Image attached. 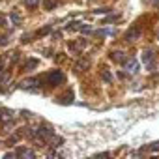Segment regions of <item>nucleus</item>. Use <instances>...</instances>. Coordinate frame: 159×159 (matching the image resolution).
Returning a JSON list of instances; mask_svg holds the SVG:
<instances>
[{
	"label": "nucleus",
	"instance_id": "obj_13",
	"mask_svg": "<svg viewBox=\"0 0 159 159\" xmlns=\"http://www.w3.org/2000/svg\"><path fill=\"white\" fill-rule=\"evenodd\" d=\"M86 66H88V60H81V62L77 64V69H79V71H83V69H84Z\"/></svg>",
	"mask_w": 159,
	"mask_h": 159
},
{
	"label": "nucleus",
	"instance_id": "obj_4",
	"mask_svg": "<svg viewBox=\"0 0 159 159\" xmlns=\"http://www.w3.org/2000/svg\"><path fill=\"white\" fill-rule=\"evenodd\" d=\"M15 153H17V155H21V157H25V159H32V157H34V152H32V150H26V148L17 150Z\"/></svg>",
	"mask_w": 159,
	"mask_h": 159
},
{
	"label": "nucleus",
	"instance_id": "obj_6",
	"mask_svg": "<svg viewBox=\"0 0 159 159\" xmlns=\"http://www.w3.org/2000/svg\"><path fill=\"white\" fill-rule=\"evenodd\" d=\"M38 83H39L38 79H30V81H25V83H23V88H32V90H36V88H38Z\"/></svg>",
	"mask_w": 159,
	"mask_h": 159
},
{
	"label": "nucleus",
	"instance_id": "obj_7",
	"mask_svg": "<svg viewBox=\"0 0 159 159\" xmlns=\"http://www.w3.org/2000/svg\"><path fill=\"white\" fill-rule=\"evenodd\" d=\"M139 36H140V30H135V28H133V30H129V32H127L125 39H127V41H133V39H137Z\"/></svg>",
	"mask_w": 159,
	"mask_h": 159
},
{
	"label": "nucleus",
	"instance_id": "obj_8",
	"mask_svg": "<svg viewBox=\"0 0 159 159\" xmlns=\"http://www.w3.org/2000/svg\"><path fill=\"white\" fill-rule=\"evenodd\" d=\"M62 142H64V139H62V137H51V146H52V148L62 146Z\"/></svg>",
	"mask_w": 159,
	"mask_h": 159
},
{
	"label": "nucleus",
	"instance_id": "obj_15",
	"mask_svg": "<svg viewBox=\"0 0 159 159\" xmlns=\"http://www.w3.org/2000/svg\"><path fill=\"white\" fill-rule=\"evenodd\" d=\"M152 150H153V152H159V142H155V144H152Z\"/></svg>",
	"mask_w": 159,
	"mask_h": 159
},
{
	"label": "nucleus",
	"instance_id": "obj_9",
	"mask_svg": "<svg viewBox=\"0 0 159 159\" xmlns=\"http://www.w3.org/2000/svg\"><path fill=\"white\" fill-rule=\"evenodd\" d=\"M112 58H114L116 62H122V64H124V62L127 60V58H125V54H124L122 51H120V52H112Z\"/></svg>",
	"mask_w": 159,
	"mask_h": 159
},
{
	"label": "nucleus",
	"instance_id": "obj_2",
	"mask_svg": "<svg viewBox=\"0 0 159 159\" xmlns=\"http://www.w3.org/2000/svg\"><path fill=\"white\" fill-rule=\"evenodd\" d=\"M124 69H125L127 73H137V71H139V62H137L135 58H127V60L124 62Z\"/></svg>",
	"mask_w": 159,
	"mask_h": 159
},
{
	"label": "nucleus",
	"instance_id": "obj_17",
	"mask_svg": "<svg viewBox=\"0 0 159 159\" xmlns=\"http://www.w3.org/2000/svg\"><path fill=\"white\" fill-rule=\"evenodd\" d=\"M0 71H2V66H0Z\"/></svg>",
	"mask_w": 159,
	"mask_h": 159
},
{
	"label": "nucleus",
	"instance_id": "obj_1",
	"mask_svg": "<svg viewBox=\"0 0 159 159\" xmlns=\"http://www.w3.org/2000/svg\"><path fill=\"white\" fill-rule=\"evenodd\" d=\"M62 81H64V75H62L60 69H54V71H51V73L47 75V83H49L51 86H56V84H60Z\"/></svg>",
	"mask_w": 159,
	"mask_h": 159
},
{
	"label": "nucleus",
	"instance_id": "obj_12",
	"mask_svg": "<svg viewBox=\"0 0 159 159\" xmlns=\"http://www.w3.org/2000/svg\"><path fill=\"white\" fill-rule=\"evenodd\" d=\"M39 4V0H25V6H28V8H36Z\"/></svg>",
	"mask_w": 159,
	"mask_h": 159
},
{
	"label": "nucleus",
	"instance_id": "obj_10",
	"mask_svg": "<svg viewBox=\"0 0 159 159\" xmlns=\"http://www.w3.org/2000/svg\"><path fill=\"white\" fill-rule=\"evenodd\" d=\"M10 19H11V21H13V23H15V25H21V21H23V19H21V15H19V13H11V15H10Z\"/></svg>",
	"mask_w": 159,
	"mask_h": 159
},
{
	"label": "nucleus",
	"instance_id": "obj_5",
	"mask_svg": "<svg viewBox=\"0 0 159 159\" xmlns=\"http://www.w3.org/2000/svg\"><path fill=\"white\" fill-rule=\"evenodd\" d=\"M144 62L148 67H153V52L152 51H144Z\"/></svg>",
	"mask_w": 159,
	"mask_h": 159
},
{
	"label": "nucleus",
	"instance_id": "obj_3",
	"mask_svg": "<svg viewBox=\"0 0 159 159\" xmlns=\"http://www.w3.org/2000/svg\"><path fill=\"white\" fill-rule=\"evenodd\" d=\"M51 137H52V129L49 125H41L36 131V139H51Z\"/></svg>",
	"mask_w": 159,
	"mask_h": 159
},
{
	"label": "nucleus",
	"instance_id": "obj_14",
	"mask_svg": "<svg viewBox=\"0 0 159 159\" xmlns=\"http://www.w3.org/2000/svg\"><path fill=\"white\" fill-rule=\"evenodd\" d=\"M54 6H56V0H47V2H45V8L47 10H52Z\"/></svg>",
	"mask_w": 159,
	"mask_h": 159
},
{
	"label": "nucleus",
	"instance_id": "obj_11",
	"mask_svg": "<svg viewBox=\"0 0 159 159\" xmlns=\"http://www.w3.org/2000/svg\"><path fill=\"white\" fill-rule=\"evenodd\" d=\"M8 83H10V75H8V73H4L2 77H0V84H2V86H6Z\"/></svg>",
	"mask_w": 159,
	"mask_h": 159
},
{
	"label": "nucleus",
	"instance_id": "obj_16",
	"mask_svg": "<svg viewBox=\"0 0 159 159\" xmlns=\"http://www.w3.org/2000/svg\"><path fill=\"white\" fill-rule=\"evenodd\" d=\"M150 2H152L153 6H159V0H150Z\"/></svg>",
	"mask_w": 159,
	"mask_h": 159
}]
</instances>
